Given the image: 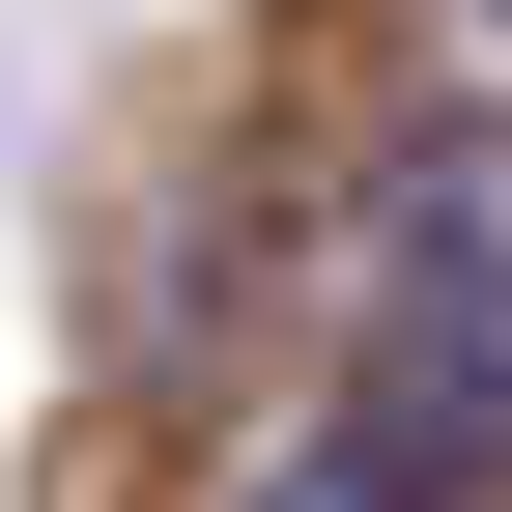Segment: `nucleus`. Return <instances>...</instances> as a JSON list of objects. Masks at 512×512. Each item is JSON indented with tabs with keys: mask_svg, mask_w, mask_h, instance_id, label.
<instances>
[{
	"mask_svg": "<svg viewBox=\"0 0 512 512\" xmlns=\"http://www.w3.org/2000/svg\"><path fill=\"white\" fill-rule=\"evenodd\" d=\"M370 456H399L427 512L512 484V143H427L399 171V256H370Z\"/></svg>",
	"mask_w": 512,
	"mask_h": 512,
	"instance_id": "nucleus-1",
	"label": "nucleus"
},
{
	"mask_svg": "<svg viewBox=\"0 0 512 512\" xmlns=\"http://www.w3.org/2000/svg\"><path fill=\"white\" fill-rule=\"evenodd\" d=\"M228 512H427V484H399V456H370V427H313V456H256Z\"/></svg>",
	"mask_w": 512,
	"mask_h": 512,
	"instance_id": "nucleus-2",
	"label": "nucleus"
}]
</instances>
